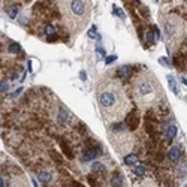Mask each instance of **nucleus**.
<instances>
[{
  "mask_svg": "<svg viewBox=\"0 0 187 187\" xmlns=\"http://www.w3.org/2000/svg\"><path fill=\"white\" fill-rule=\"evenodd\" d=\"M88 183H90V184H91V186H93V187H96V186H97V184H96V181H94V178H93V177H88Z\"/></svg>",
  "mask_w": 187,
  "mask_h": 187,
  "instance_id": "c756f323",
  "label": "nucleus"
},
{
  "mask_svg": "<svg viewBox=\"0 0 187 187\" xmlns=\"http://www.w3.org/2000/svg\"><path fill=\"white\" fill-rule=\"evenodd\" d=\"M117 60V56H109V57H106V60H105V63L106 65H111L112 61H115Z\"/></svg>",
  "mask_w": 187,
  "mask_h": 187,
  "instance_id": "cd10ccee",
  "label": "nucleus"
},
{
  "mask_svg": "<svg viewBox=\"0 0 187 187\" xmlns=\"http://www.w3.org/2000/svg\"><path fill=\"white\" fill-rule=\"evenodd\" d=\"M73 187H84V186H81L79 183H75V184H73Z\"/></svg>",
  "mask_w": 187,
  "mask_h": 187,
  "instance_id": "72a5a7b5",
  "label": "nucleus"
},
{
  "mask_svg": "<svg viewBox=\"0 0 187 187\" xmlns=\"http://www.w3.org/2000/svg\"><path fill=\"white\" fill-rule=\"evenodd\" d=\"M126 124H127V127L130 129V130H135V129L138 127V124H139V114H138L136 109H132L127 114V117H126Z\"/></svg>",
  "mask_w": 187,
  "mask_h": 187,
  "instance_id": "20e7f679",
  "label": "nucleus"
},
{
  "mask_svg": "<svg viewBox=\"0 0 187 187\" xmlns=\"http://www.w3.org/2000/svg\"><path fill=\"white\" fill-rule=\"evenodd\" d=\"M154 91V85L148 81V79H141L138 85H136V94L139 99H144V97H148L150 94H153Z\"/></svg>",
  "mask_w": 187,
  "mask_h": 187,
  "instance_id": "7ed1b4c3",
  "label": "nucleus"
},
{
  "mask_svg": "<svg viewBox=\"0 0 187 187\" xmlns=\"http://www.w3.org/2000/svg\"><path fill=\"white\" fill-rule=\"evenodd\" d=\"M61 150H63V153H65V156L68 159H73V153H72V150H70L68 142H61Z\"/></svg>",
  "mask_w": 187,
  "mask_h": 187,
  "instance_id": "f8f14e48",
  "label": "nucleus"
},
{
  "mask_svg": "<svg viewBox=\"0 0 187 187\" xmlns=\"http://www.w3.org/2000/svg\"><path fill=\"white\" fill-rule=\"evenodd\" d=\"M147 41H148V43H154V33L153 32H147Z\"/></svg>",
  "mask_w": 187,
  "mask_h": 187,
  "instance_id": "5701e85b",
  "label": "nucleus"
},
{
  "mask_svg": "<svg viewBox=\"0 0 187 187\" xmlns=\"http://www.w3.org/2000/svg\"><path fill=\"white\" fill-rule=\"evenodd\" d=\"M69 8V15L73 18L72 24H78V30L84 26V21L87 18V8H85L84 0H70L68 5Z\"/></svg>",
  "mask_w": 187,
  "mask_h": 187,
  "instance_id": "f257e3e1",
  "label": "nucleus"
},
{
  "mask_svg": "<svg viewBox=\"0 0 187 187\" xmlns=\"http://www.w3.org/2000/svg\"><path fill=\"white\" fill-rule=\"evenodd\" d=\"M124 165H127V166H132V165H136V162H138V156L136 154H127V156H124Z\"/></svg>",
  "mask_w": 187,
  "mask_h": 187,
  "instance_id": "9b49d317",
  "label": "nucleus"
},
{
  "mask_svg": "<svg viewBox=\"0 0 187 187\" xmlns=\"http://www.w3.org/2000/svg\"><path fill=\"white\" fill-rule=\"evenodd\" d=\"M96 52L99 54V56H102V57H105V50H103L100 45H97V48H96Z\"/></svg>",
  "mask_w": 187,
  "mask_h": 187,
  "instance_id": "c85d7f7f",
  "label": "nucleus"
},
{
  "mask_svg": "<svg viewBox=\"0 0 187 187\" xmlns=\"http://www.w3.org/2000/svg\"><path fill=\"white\" fill-rule=\"evenodd\" d=\"M18 15V8H11L9 9V17L11 18H17Z\"/></svg>",
  "mask_w": 187,
  "mask_h": 187,
  "instance_id": "412c9836",
  "label": "nucleus"
},
{
  "mask_svg": "<svg viewBox=\"0 0 187 187\" xmlns=\"http://www.w3.org/2000/svg\"><path fill=\"white\" fill-rule=\"evenodd\" d=\"M38 178L41 180L42 183H50L52 180V175L51 172H47V171H39L38 172Z\"/></svg>",
  "mask_w": 187,
  "mask_h": 187,
  "instance_id": "9d476101",
  "label": "nucleus"
},
{
  "mask_svg": "<svg viewBox=\"0 0 187 187\" xmlns=\"http://www.w3.org/2000/svg\"><path fill=\"white\" fill-rule=\"evenodd\" d=\"M112 130H114V132H123V130H124V123H115V124H112Z\"/></svg>",
  "mask_w": 187,
  "mask_h": 187,
  "instance_id": "f3484780",
  "label": "nucleus"
},
{
  "mask_svg": "<svg viewBox=\"0 0 187 187\" xmlns=\"http://www.w3.org/2000/svg\"><path fill=\"white\" fill-rule=\"evenodd\" d=\"M181 82H183V84L186 85V82H187V79H186V77H181Z\"/></svg>",
  "mask_w": 187,
  "mask_h": 187,
  "instance_id": "473e14b6",
  "label": "nucleus"
},
{
  "mask_svg": "<svg viewBox=\"0 0 187 187\" xmlns=\"http://www.w3.org/2000/svg\"><path fill=\"white\" fill-rule=\"evenodd\" d=\"M117 75L121 79H127L130 75H132V68L130 66H121V68L117 70Z\"/></svg>",
  "mask_w": 187,
  "mask_h": 187,
  "instance_id": "0eeeda50",
  "label": "nucleus"
},
{
  "mask_svg": "<svg viewBox=\"0 0 187 187\" xmlns=\"http://www.w3.org/2000/svg\"><path fill=\"white\" fill-rule=\"evenodd\" d=\"M118 102V96L114 91H103L99 94V105L102 106L103 111L112 109Z\"/></svg>",
  "mask_w": 187,
  "mask_h": 187,
  "instance_id": "f03ea898",
  "label": "nucleus"
},
{
  "mask_svg": "<svg viewBox=\"0 0 187 187\" xmlns=\"http://www.w3.org/2000/svg\"><path fill=\"white\" fill-rule=\"evenodd\" d=\"M79 78H81L82 81H85V78H87V77H85V72H84V70H81V73H79Z\"/></svg>",
  "mask_w": 187,
  "mask_h": 187,
  "instance_id": "7c9ffc66",
  "label": "nucleus"
},
{
  "mask_svg": "<svg viewBox=\"0 0 187 187\" xmlns=\"http://www.w3.org/2000/svg\"><path fill=\"white\" fill-rule=\"evenodd\" d=\"M184 187H187V186H186V184H184Z\"/></svg>",
  "mask_w": 187,
  "mask_h": 187,
  "instance_id": "c9c22d12",
  "label": "nucleus"
},
{
  "mask_svg": "<svg viewBox=\"0 0 187 187\" xmlns=\"http://www.w3.org/2000/svg\"><path fill=\"white\" fill-rule=\"evenodd\" d=\"M88 36H90V38H91V39H96V38H99V36H97V34H96V27H91V29H90V30H88Z\"/></svg>",
  "mask_w": 187,
  "mask_h": 187,
  "instance_id": "4be33fe9",
  "label": "nucleus"
},
{
  "mask_svg": "<svg viewBox=\"0 0 187 187\" xmlns=\"http://www.w3.org/2000/svg\"><path fill=\"white\" fill-rule=\"evenodd\" d=\"M5 184H6V183H5V178L0 177V187H5Z\"/></svg>",
  "mask_w": 187,
  "mask_h": 187,
  "instance_id": "2f4dec72",
  "label": "nucleus"
},
{
  "mask_svg": "<svg viewBox=\"0 0 187 187\" xmlns=\"http://www.w3.org/2000/svg\"><path fill=\"white\" fill-rule=\"evenodd\" d=\"M91 171L93 172H105V165L100 162H94L93 166H91Z\"/></svg>",
  "mask_w": 187,
  "mask_h": 187,
  "instance_id": "4468645a",
  "label": "nucleus"
},
{
  "mask_svg": "<svg viewBox=\"0 0 187 187\" xmlns=\"http://www.w3.org/2000/svg\"><path fill=\"white\" fill-rule=\"evenodd\" d=\"M159 63H160V65H163V66H166V68H168V66H171L166 57H160V59H159Z\"/></svg>",
  "mask_w": 187,
  "mask_h": 187,
  "instance_id": "bb28decb",
  "label": "nucleus"
},
{
  "mask_svg": "<svg viewBox=\"0 0 187 187\" xmlns=\"http://www.w3.org/2000/svg\"><path fill=\"white\" fill-rule=\"evenodd\" d=\"M97 154H99V150H97V148H88V150L84 151V159L85 160H94V159L97 157Z\"/></svg>",
  "mask_w": 187,
  "mask_h": 187,
  "instance_id": "1a4fd4ad",
  "label": "nucleus"
},
{
  "mask_svg": "<svg viewBox=\"0 0 187 187\" xmlns=\"http://www.w3.org/2000/svg\"><path fill=\"white\" fill-rule=\"evenodd\" d=\"M9 90V84L8 82H0V91L3 93V91H8Z\"/></svg>",
  "mask_w": 187,
  "mask_h": 187,
  "instance_id": "a878e982",
  "label": "nucleus"
},
{
  "mask_svg": "<svg viewBox=\"0 0 187 187\" xmlns=\"http://www.w3.org/2000/svg\"><path fill=\"white\" fill-rule=\"evenodd\" d=\"M9 51L11 52H20V45H18V43H11Z\"/></svg>",
  "mask_w": 187,
  "mask_h": 187,
  "instance_id": "aec40b11",
  "label": "nucleus"
},
{
  "mask_svg": "<svg viewBox=\"0 0 187 187\" xmlns=\"http://www.w3.org/2000/svg\"><path fill=\"white\" fill-rule=\"evenodd\" d=\"M57 120H59L60 124H68L69 112L65 109V108H60V109H59V115H57Z\"/></svg>",
  "mask_w": 187,
  "mask_h": 187,
  "instance_id": "6e6552de",
  "label": "nucleus"
},
{
  "mask_svg": "<svg viewBox=\"0 0 187 187\" xmlns=\"http://www.w3.org/2000/svg\"><path fill=\"white\" fill-rule=\"evenodd\" d=\"M133 174H135L136 177H144V175H145V166H142V165H138L135 169H133Z\"/></svg>",
  "mask_w": 187,
  "mask_h": 187,
  "instance_id": "2eb2a0df",
  "label": "nucleus"
},
{
  "mask_svg": "<svg viewBox=\"0 0 187 187\" xmlns=\"http://www.w3.org/2000/svg\"><path fill=\"white\" fill-rule=\"evenodd\" d=\"M178 175H180V178H183V177H186V165H183V166H180Z\"/></svg>",
  "mask_w": 187,
  "mask_h": 187,
  "instance_id": "393cba45",
  "label": "nucleus"
},
{
  "mask_svg": "<svg viewBox=\"0 0 187 187\" xmlns=\"http://www.w3.org/2000/svg\"><path fill=\"white\" fill-rule=\"evenodd\" d=\"M112 11H114V15H117L118 18H124V12L120 8H117L115 5H112Z\"/></svg>",
  "mask_w": 187,
  "mask_h": 187,
  "instance_id": "a211bd4d",
  "label": "nucleus"
},
{
  "mask_svg": "<svg viewBox=\"0 0 187 187\" xmlns=\"http://www.w3.org/2000/svg\"><path fill=\"white\" fill-rule=\"evenodd\" d=\"M133 2H136V3H139V2H141V0H133Z\"/></svg>",
  "mask_w": 187,
  "mask_h": 187,
  "instance_id": "f704fd0d",
  "label": "nucleus"
},
{
  "mask_svg": "<svg viewBox=\"0 0 187 187\" xmlns=\"http://www.w3.org/2000/svg\"><path fill=\"white\" fill-rule=\"evenodd\" d=\"M168 157H169V160L172 163H177L180 160V157H181V150H180L178 145H175V147H172L169 151H168Z\"/></svg>",
  "mask_w": 187,
  "mask_h": 187,
  "instance_id": "39448f33",
  "label": "nucleus"
},
{
  "mask_svg": "<svg viewBox=\"0 0 187 187\" xmlns=\"http://www.w3.org/2000/svg\"><path fill=\"white\" fill-rule=\"evenodd\" d=\"M45 33H47V36H54V33H56L54 26H52V24H48V26L45 27Z\"/></svg>",
  "mask_w": 187,
  "mask_h": 187,
  "instance_id": "6ab92c4d",
  "label": "nucleus"
},
{
  "mask_svg": "<svg viewBox=\"0 0 187 187\" xmlns=\"http://www.w3.org/2000/svg\"><path fill=\"white\" fill-rule=\"evenodd\" d=\"M168 82H169V87H171V90L174 91V93L178 96L180 91H178V87H177V81H175V78L174 77H171V75H168Z\"/></svg>",
  "mask_w": 187,
  "mask_h": 187,
  "instance_id": "ddd939ff",
  "label": "nucleus"
},
{
  "mask_svg": "<svg viewBox=\"0 0 187 187\" xmlns=\"http://www.w3.org/2000/svg\"><path fill=\"white\" fill-rule=\"evenodd\" d=\"M177 132H178V129L177 126H174V124H169V126H166V130H165V135H166V139L172 142V139L177 136Z\"/></svg>",
  "mask_w": 187,
  "mask_h": 187,
  "instance_id": "423d86ee",
  "label": "nucleus"
},
{
  "mask_svg": "<svg viewBox=\"0 0 187 187\" xmlns=\"http://www.w3.org/2000/svg\"><path fill=\"white\" fill-rule=\"evenodd\" d=\"M50 154H51V157H52V159H54L56 162H57V163H61V157L59 156V153H56V151H51Z\"/></svg>",
  "mask_w": 187,
  "mask_h": 187,
  "instance_id": "b1692460",
  "label": "nucleus"
},
{
  "mask_svg": "<svg viewBox=\"0 0 187 187\" xmlns=\"http://www.w3.org/2000/svg\"><path fill=\"white\" fill-rule=\"evenodd\" d=\"M111 186L112 187H121L123 186V180L120 177H112L111 178Z\"/></svg>",
  "mask_w": 187,
  "mask_h": 187,
  "instance_id": "dca6fc26",
  "label": "nucleus"
}]
</instances>
